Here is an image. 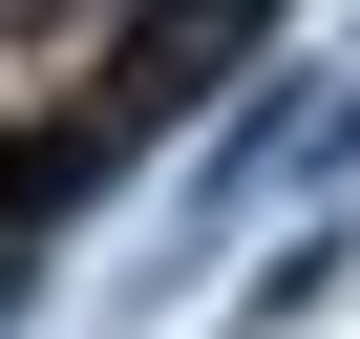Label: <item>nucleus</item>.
Segmentation results:
<instances>
[{
    "mask_svg": "<svg viewBox=\"0 0 360 339\" xmlns=\"http://www.w3.org/2000/svg\"><path fill=\"white\" fill-rule=\"evenodd\" d=\"M0 43H22V64H64V43H127V0H0Z\"/></svg>",
    "mask_w": 360,
    "mask_h": 339,
    "instance_id": "7ed1b4c3",
    "label": "nucleus"
},
{
    "mask_svg": "<svg viewBox=\"0 0 360 339\" xmlns=\"http://www.w3.org/2000/svg\"><path fill=\"white\" fill-rule=\"evenodd\" d=\"M339 148H360V64H276V85H233V106H212V170H191V234H233L255 191H318Z\"/></svg>",
    "mask_w": 360,
    "mask_h": 339,
    "instance_id": "f257e3e1",
    "label": "nucleus"
},
{
    "mask_svg": "<svg viewBox=\"0 0 360 339\" xmlns=\"http://www.w3.org/2000/svg\"><path fill=\"white\" fill-rule=\"evenodd\" d=\"M255 22H276V0H148V43H127V106H191L212 64H255Z\"/></svg>",
    "mask_w": 360,
    "mask_h": 339,
    "instance_id": "f03ea898",
    "label": "nucleus"
}]
</instances>
